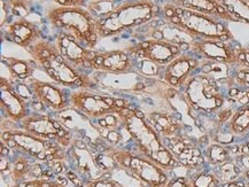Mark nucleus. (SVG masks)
<instances>
[{"instance_id": "7c9ffc66", "label": "nucleus", "mask_w": 249, "mask_h": 187, "mask_svg": "<svg viewBox=\"0 0 249 187\" xmlns=\"http://www.w3.org/2000/svg\"><path fill=\"white\" fill-rule=\"evenodd\" d=\"M233 85L249 91V68L235 66L233 69Z\"/></svg>"}, {"instance_id": "f257e3e1", "label": "nucleus", "mask_w": 249, "mask_h": 187, "mask_svg": "<svg viewBox=\"0 0 249 187\" xmlns=\"http://www.w3.org/2000/svg\"><path fill=\"white\" fill-rule=\"evenodd\" d=\"M33 60L49 75L54 83L70 88H93L97 82L77 69L61 54L56 44L46 39L38 40L28 50Z\"/></svg>"}, {"instance_id": "7ed1b4c3", "label": "nucleus", "mask_w": 249, "mask_h": 187, "mask_svg": "<svg viewBox=\"0 0 249 187\" xmlns=\"http://www.w3.org/2000/svg\"><path fill=\"white\" fill-rule=\"evenodd\" d=\"M161 17V6L153 0H127L116 6L106 17L98 18L97 30L101 39L117 36Z\"/></svg>"}, {"instance_id": "412c9836", "label": "nucleus", "mask_w": 249, "mask_h": 187, "mask_svg": "<svg viewBox=\"0 0 249 187\" xmlns=\"http://www.w3.org/2000/svg\"><path fill=\"white\" fill-rule=\"evenodd\" d=\"M170 2L181 8L202 13L224 22H234L228 11L217 0H170Z\"/></svg>"}, {"instance_id": "5701e85b", "label": "nucleus", "mask_w": 249, "mask_h": 187, "mask_svg": "<svg viewBox=\"0 0 249 187\" xmlns=\"http://www.w3.org/2000/svg\"><path fill=\"white\" fill-rule=\"evenodd\" d=\"M1 62L2 65H6L12 81L27 82V83L33 79L35 69L38 67L34 60L18 59L12 56H2Z\"/></svg>"}, {"instance_id": "b1692460", "label": "nucleus", "mask_w": 249, "mask_h": 187, "mask_svg": "<svg viewBox=\"0 0 249 187\" xmlns=\"http://www.w3.org/2000/svg\"><path fill=\"white\" fill-rule=\"evenodd\" d=\"M233 69L234 67L225 65V63L219 62H212V61H201L200 71L204 72L208 76H210L213 79L218 83L228 84L229 86L233 85Z\"/></svg>"}, {"instance_id": "2f4dec72", "label": "nucleus", "mask_w": 249, "mask_h": 187, "mask_svg": "<svg viewBox=\"0 0 249 187\" xmlns=\"http://www.w3.org/2000/svg\"><path fill=\"white\" fill-rule=\"evenodd\" d=\"M34 166H30L27 160H24L23 157H20L13 164V175H14L15 178L18 179L24 175H27V173L31 172Z\"/></svg>"}, {"instance_id": "e433bc0d", "label": "nucleus", "mask_w": 249, "mask_h": 187, "mask_svg": "<svg viewBox=\"0 0 249 187\" xmlns=\"http://www.w3.org/2000/svg\"><path fill=\"white\" fill-rule=\"evenodd\" d=\"M43 183L44 180L41 179H34L30 180V182H22L12 187H43Z\"/></svg>"}, {"instance_id": "f704fd0d", "label": "nucleus", "mask_w": 249, "mask_h": 187, "mask_svg": "<svg viewBox=\"0 0 249 187\" xmlns=\"http://www.w3.org/2000/svg\"><path fill=\"white\" fill-rule=\"evenodd\" d=\"M165 187H192L191 179L187 177H176L167 183Z\"/></svg>"}, {"instance_id": "9b49d317", "label": "nucleus", "mask_w": 249, "mask_h": 187, "mask_svg": "<svg viewBox=\"0 0 249 187\" xmlns=\"http://www.w3.org/2000/svg\"><path fill=\"white\" fill-rule=\"evenodd\" d=\"M21 125L25 132L31 133L39 138L57 141V144L61 146L70 145V140H71L70 132L63 128L61 123L51 119L49 115L34 113L24 117L22 119Z\"/></svg>"}, {"instance_id": "c9c22d12", "label": "nucleus", "mask_w": 249, "mask_h": 187, "mask_svg": "<svg viewBox=\"0 0 249 187\" xmlns=\"http://www.w3.org/2000/svg\"><path fill=\"white\" fill-rule=\"evenodd\" d=\"M59 6H81L85 7L86 0H53Z\"/></svg>"}, {"instance_id": "0eeeda50", "label": "nucleus", "mask_w": 249, "mask_h": 187, "mask_svg": "<svg viewBox=\"0 0 249 187\" xmlns=\"http://www.w3.org/2000/svg\"><path fill=\"white\" fill-rule=\"evenodd\" d=\"M69 103L83 115L92 119L109 116L113 114L117 115L121 110L131 107L129 100L95 93L91 91V88H81L70 94Z\"/></svg>"}, {"instance_id": "a19ab883", "label": "nucleus", "mask_w": 249, "mask_h": 187, "mask_svg": "<svg viewBox=\"0 0 249 187\" xmlns=\"http://www.w3.org/2000/svg\"><path fill=\"white\" fill-rule=\"evenodd\" d=\"M52 170H53L55 173L62 172L63 167H62V164H61V161H55V162H54L53 166H52Z\"/></svg>"}, {"instance_id": "473e14b6", "label": "nucleus", "mask_w": 249, "mask_h": 187, "mask_svg": "<svg viewBox=\"0 0 249 187\" xmlns=\"http://www.w3.org/2000/svg\"><path fill=\"white\" fill-rule=\"evenodd\" d=\"M86 187H120L119 184L116 182H113L107 177H102V178L93 179L88 183Z\"/></svg>"}, {"instance_id": "c85d7f7f", "label": "nucleus", "mask_w": 249, "mask_h": 187, "mask_svg": "<svg viewBox=\"0 0 249 187\" xmlns=\"http://www.w3.org/2000/svg\"><path fill=\"white\" fill-rule=\"evenodd\" d=\"M192 187H221L222 183L217 178L215 172L196 171L190 177Z\"/></svg>"}, {"instance_id": "39448f33", "label": "nucleus", "mask_w": 249, "mask_h": 187, "mask_svg": "<svg viewBox=\"0 0 249 187\" xmlns=\"http://www.w3.org/2000/svg\"><path fill=\"white\" fill-rule=\"evenodd\" d=\"M46 18L53 28L71 34L88 49L94 50L100 37L97 30V18L81 6H51L46 11Z\"/></svg>"}, {"instance_id": "423d86ee", "label": "nucleus", "mask_w": 249, "mask_h": 187, "mask_svg": "<svg viewBox=\"0 0 249 187\" xmlns=\"http://www.w3.org/2000/svg\"><path fill=\"white\" fill-rule=\"evenodd\" d=\"M181 94L187 106L196 113H218L226 101L221 85L202 71L196 72L188 79Z\"/></svg>"}, {"instance_id": "58836bf2", "label": "nucleus", "mask_w": 249, "mask_h": 187, "mask_svg": "<svg viewBox=\"0 0 249 187\" xmlns=\"http://www.w3.org/2000/svg\"><path fill=\"white\" fill-rule=\"evenodd\" d=\"M67 178H68L72 184H75L76 187H83V183L79 180L78 176H76L72 171H68V172H67Z\"/></svg>"}, {"instance_id": "1a4fd4ad", "label": "nucleus", "mask_w": 249, "mask_h": 187, "mask_svg": "<svg viewBox=\"0 0 249 187\" xmlns=\"http://www.w3.org/2000/svg\"><path fill=\"white\" fill-rule=\"evenodd\" d=\"M111 156L115 162L126 169L133 177L151 187H165L169 182L167 170L156 164L148 157L138 156L130 152H114Z\"/></svg>"}, {"instance_id": "79ce46f5", "label": "nucleus", "mask_w": 249, "mask_h": 187, "mask_svg": "<svg viewBox=\"0 0 249 187\" xmlns=\"http://www.w3.org/2000/svg\"><path fill=\"white\" fill-rule=\"evenodd\" d=\"M240 179L246 184V186L249 187V169L244 170V172H242Z\"/></svg>"}, {"instance_id": "6ab92c4d", "label": "nucleus", "mask_w": 249, "mask_h": 187, "mask_svg": "<svg viewBox=\"0 0 249 187\" xmlns=\"http://www.w3.org/2000/svg\"><path fill=\"white\" fill-rule=\"evenodd\" d=\"M0 94H1V110L4 115L13 122L22 121L28 116V104L21 94L15 90L8 78L0 77Z\"/></svg>"}, {"instance_id": "4c0bfd02", "label": "nucleus", "mask_w": 249, "mask_h": 187, "mask_svg": "<svg viewBox=\"0 0 249 187\" xmlns=\"http://www.w3.org/2000/svg\"><path fill=\"white\" fill-rule=\"evenodd\" d=\"M238 156H239V158H238L237 162L239 166H240L241 169L248 170L249 169V153L238 155Z\"/></svg>"}, {"instance_id": "ddd939ff", "label": "nucleus", "mask_w": 249, "mask_h": 187, "mask_svg": "<svg viewBox=\"0 0 249 187\" xmlns=\"http://www.w3.org/2000/svg\"><path fill=\"white\" fill-rule=\"evenodd\" d=\"M201 60L190 52L181 53L163 67L160 79L176 91H181L184 85L200 69Z\"/></svg>"}, {"instance_id": "c03bdc74", "label": "nucleus", "mask_w": 249, "mask_h": 187, "mask_svg": "<svg viewBox=\"0 0 249 187\" xmlns=\"http://www.w3.org/2000/svg\"><path fill=\"white\" fill-rule=\"evenodd\" d=\"M86 1H106V0H86Z\"/></svg>"}, {"instance_id": "20e7f679", "label": "nucleus", "mask_w": 249, "mask_h": 187, "mask_svg": "<svg viewBox=\"0 0 249 187\" xmlns=\"http://www.w3.org/2000/svg\"><path fill=\"white\" fill-rule=\"evenodd\" d=\"M161 17L196 38L232 42L234 36L224 21L165 2L161 6Z\"/></svg>"}, {"instance_id": "4468645a", "label": "nucleus", "mask_w": 249, "mask_h": 187, "mask_svg": "<svg viewBox=\"0 0 249 187\" xmlns=\"http://www.w3.org/2000/svg\"><path fill=\"white\" fill-rule=\"evenodd\" d=\"M188 52L199 58L201 61L225 63L232 67L238 66L237 49L223 40L197 38L191 44Z\"/></svg>"}, {"instance_id": "f03ea898", "label": "nucleus", "mask_w": 249, "mask_h": 187, "mask_svg": "<svg viewBox=\"0 0 249 187\" xmlns=\"http://www.w3.org/2000/svg\"><path fill=\"white\" fill-rule=\"evenodd\" d=\"M117 116L122 119L126 131L130 133L132 139H135L139 150L146 157L154 161L164 170H171L179 167L174 154L164 145L161 136L146 119L145 114L142 110L130 107L121 110Z\"/></svg>"}, {"instance_id": "a878e982", "label": "nucleus", "mask_w": 249, "mask_h": 187, "mask_svg": "<svg viewBox=\"0 0 249 187\" xmlns=\"http://www.w3.org/2000/svg\"><path fill=\"white\" fill-rule=\"evenodd\" d=\"M229 129L235 136H242L249 132V103L240 106L229 119Z\"/></svg>"}, {"instance_id": "dca6fc26", "label": "nucleus", "mask_w": 249, "mask_h": 187, "mask_svg": "<svg viewBox=\"0 0 249 187\" xmlns=\"http://www.w3.org/2000/svg\"><path fill=\"white\" fill-rule=\"evenodd\" d=\"M164 145L174 154L179 166L190 170H199L206 161L202 151L196 142L183 136H176L171 138H164Z\"/></svg>"}, {"instance_id": "37998d69", "label": "nucleus", "mask_w": 249, "mask_h": 187, "mask_svg": "<svg viewBox=\"0 0 249 187\" xmlns=\"http://www.w3.org/2000/svg\"><path fill=\"white\" fill-rule=\"evenodd\" d=\"M7 168H8V163H6V169H7ZM4 170H5V160L4 158H1V172ZM8 172H9V170L7 169L6 170V173H8Z\"/></svg>"}, {"instance_id": "393cba45", "label": "nucleus", "mask_w": 249, "mask_h": 187, "mask_svg": "<svg viewBox=\"0 0 249 187\" xmlns=\"http://www.w3.org/2000/svg\"><path fill=\"white\" fill-rule=\"evenodd\" d=\"M224 7L234 22L249 24V2L246 0H217Z\"/></svg>"}, {"instance_id": "72a5a7b5", "label": "nucleus", "mask_w": 249, "mask_h": 187, "mask_svg": "<svg viewBox=\"0 0 249 187\" xmlns=\"http://www.w3.org/2000/svg\"><path fill=\"white\" fill-rule=\"evenodd\" d=\"M238 66L249 68V47H238Z\"/></svg>"}, {"instance_id": "2eb2a0df", "label": "nucleus", "mask_w": 249, "mask_h": 187, "mask_svg": "<svg viewBox=\"0 0 249 187\" xmlns=\"http://www.w3.org/2000/svg\"><path fill=\"white\" fill-rule=\"evenodd\" d=\"M145 31H142V39H159L171 44L179 45L188 52L191 44L197 38L192 34H187L186 31L180 29L177 25L172 24L171 22L165 20L164 17H160L154 21L142 25ZM140 39V40H142Z\"/></svg>"}, {"instance_id": "a18cd8bd", "label": "nucleus", "mask_w": 249, "mask_h": 187, "mask_svg": "<svg viewBox=\"0 0 249 187\" xmlns=\"http://www.w3.org/2000/svg\"><path fill=\"white\" fill-rule=\"evenodd\" d=\"M246 1H247V2H249V0H246Z\"/></svg>"}, {"instance_id": "aec40b11", "label": "nucleus", "mask_w": 249, "mask_h": 187, "mask_svg": "<svg viewBox=\"0 0 249 187\" xmlns=\"http://www.w3.org/2000/svg\"><path fill=\"white\" fill-rule=\"evenodd\" d=\"M55 44L61 54L77 69H89V59L92 50L88 49L81 42L76 39L71 34L60 31L56 36Z\"/></svg>"}, {"instance_id": "bb28decb", "label": "nucleus", "mask_w": 249, "mask_h": 187, "mask_svg": "<svg viewBox=\"0 0 249 187\" xmlns=\"http://www.w3.org/2000/svg\"><path fill=\"white\" fill-rule=\"evenodd\" d=\"M213 172H215L217 178L219 179V182L225 184L240 179L244 171H242L238 162H235L231 158V160L226 161V162L219 164V166H216Z\"/></svg>"}, {"instance_id": "a211bd4d", "label": "nucleus", "mask_w": 249, "mask_h": 187, "mask_svg": "<svg viewBox=\"0 0 249 187\" xmlns=\"http://www.w3.org/2000/svg\"><path fill=\"white\" fill-rule=\"evenodd\" d=\"M2 37L7 42L28 51L34 44L41 39V30L36 23L27 18H18L2 29Z\"/></svg>"}, {"instance_id": "cd10ccee", "label": "nucleus", "mask_w": 249, "mask_h": 187, "mask_svg": "<svg viewBox=\"0 0 249 187\" xmlns=\"http://www.w3.org/2000/svg\"><path fill=\"white\" fill-rule=\"evenodd\" d=\"M204 158L213 166H219V164L231 160V151L222 144H212L207 147Z\"/></svg>"}, {"instance_id": "9d476101", "label": "nucleus", "mask_w": 249, "mask_h": 187, "mask_svg": "<svg viewBox=\"0 0 249 187\" xmlns=\"http://www.w3.org/2000/svg\"><path fill=\"white\" fill-rule=\"evenodd\" d=\"M127 52L136 60L151 62L153 65L164 67L186 52L183 47L176 44L159 39H142L138 43L132 44L126 49Z\"/></svg>"}, {"instance_id": "f8f14e48", "label": "nucleus", "mask_w": 249, "mask_h": 187, "mask_svg": "<svg viewBox=\"0 0 249 187\" xmlns=\"http://www.w3.org/2000/svg\"><path fill=\"white\" fill-rule=\"evenodd\" d=\"M135 65L136 59L126 50H111L106 52L92 50L89 59V69L115 75L132 71Z\"/></svg>"}, {"instance_id": "ea45409f", "label": "nucleus", "mask_w": 249, "mask_h": 187, "mask_svg": "<svg viewBox=\"0 0 249 187\" xmlns=\"http://www.w3.org/2000/svg\"><path fill=\"white\" fill-rule=\"evenodd\" d=\"M221 187H247V186H246V184L242 182L241 179H238V180H234V182L222 184Z\"/></svg>"}, {"instance_id": "f3484780", "label": "nucleus", "mask_w": 249, "mask_h": 187, "mask_svg": "<svg viewBox=\"0 0 249 187\" xmlns=\"http://www.w3.org/2000/svg\"><path fill=\"white\" fill-rule=\"evenodd\" d=\"M28 87L30 93L41 106L52 110H62L68 106L69 99L66 96L65 90L56 83L33 78L28 82Z\"/></svg>"}, {"instance_id": "c756f323", "label": "nucleus", "mask_w": 249, "mask_h": 187, "mask_svg": "<svg viewBox=\"0 0 249 187\" xmlns=\"http://www.w3.org/2000/svg\"><path fill=\"white\" fill-rule=\"evenodd\" d=\"M9 14L18 18H25L31 13V0H5Z\"/></svg>"}, {"instance_id": "6e6552de", "label": "nucleus", "mask_w": 249, "mask_h": 187, "mask_svg": "<svg viewBox=\"0 0 249 187\" xmlns=\"http://www.w3.org/2000/svg\"><path fill=\"white\" fill-rule=\"evenodd\" d=\"M1 141L12 150L21 151L44 162L61 161L65 158V151L60 147V145L25 131H4L1 135Z\"/></svg>"}, {"instance_id": "4be33fe9", "label": "nucleus", "mask_w": 249, "mask_h": 187, "mask_svg": "<svg viewBox=\"0 0 249 187\" xmlns=\"http://www.w3.org/2000/svg\"><path fill=\"white\" fill-rule=\"evenodd\" d=\"M146 119L156 130V132L163 138H171L180 135L183 128L180 119L175 114L168 112H152L145 115Z\"/></svg>"}]
</instances>
